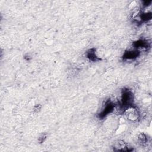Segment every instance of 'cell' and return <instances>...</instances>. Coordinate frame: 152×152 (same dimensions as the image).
I'll list each match as a JSON object with an SVG mask.
<instances>
[{"mask_svg":"<svg viewBox=\"0 0 152 152\" xmlns=\"http://www.w3.org/2000/svg\"><path fill=\"white\" fill-rule=\"evenodd\" d=\"M128 119L131 120H135L138 118V112L133 107H129L125 111Z\"/></svg>","mask_w":152,"mask_h":152,"instance_id":"6da1fadb","label":"cell"}]
</instances>
